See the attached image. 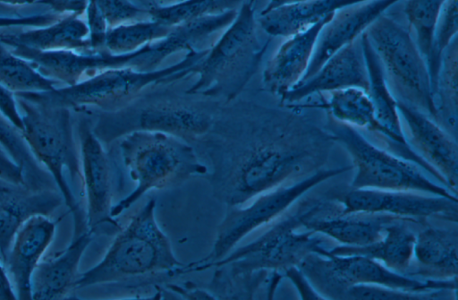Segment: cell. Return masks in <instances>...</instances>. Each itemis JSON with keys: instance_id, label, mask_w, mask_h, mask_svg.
I'll list each match as a JSON object with an SVG mask.
<instances>
[{"instance_id": "cell-1", "label": "cell", "mask_w": 458, "mask_h": 300, "mask_svg": "<svg viewBox=\"0 0 458 300\" xmlns=\"http://www.w3.org/2000/svg\"><path fill=\"white\" fill-rule=\"evenodd\" d=\"M198 141L211 166L213 195L227 207L320 170L335 142L300 109L250 102L218 112Z\"/></svg>"}, {"instance_id": "cell-2", "label": "cell", "mask_w": 458, "mask_h": 300, "mask_svg": "<svg viewBox=\"0 0 458 300\" xmlns=\"http://www.w3.org/2000/svg\"><path fill=\"white\" fill-rule=\"evenodd\" d=\"M329 194V193H328ZM343 210L330 194L299 201L286 216L272 225L255 240L229 252L213 264L215 270L210 289L214 294L250 285L260 270L283 273L298 266L310 253L322 255L328 241L322 234L307 229L297 232L303 223L316 216L332 215Z\"/></svg>"}, {"instance_id": "cell-3", "label": "cell", "mask_w": 458, "mask_h": 300, "mask_svg": "<svg viewBox=\"0 0 458 300\" xmlns=\"http://www.w3.org/2000/svg\"><path fill=\"white\" fill-rule=\"evenodd\" d=\"M208 48L187 50L177 63L155 71L140 72L128 67L106 69L74 85L13 94L33 103L78 112L88 108H97L103 113L114 112L131 103L148 89L197 74Z\"/></svg>"}, {"instance_id": "cell-4", "label": "cell", "mask_w": 458, "mask_h": 300, "mask_svg": "<svg viewBox=\"0 0 458 300\" xmlns=\"http://www.w3.org/2000/svg\"><path fill=\"white\" fill-rule=\"evenodd\" d=\"M155 209L156 200L150 198L118 231L102 260L79 275L74 288L163 273L182 274L184 264L158 227Z\"/></svg>"}, {"instance_id": "cell-5", "label": "cell", "mask_w": 458, "mask_h": 300, "mask_svg": "<svg viewBox=\"0 0 458 300\" xmlns=\"http://www.w3.org/2000/svg\"><path fill=\"white\" fill-rule=\"evenodd\" d=\"M15 97V96H14ZM21 134L36 159L49 172L73 217V237L89 231L86 212L73 187L81 186V159L72 136L71 110L17 98Z\"/></svg>"}, {"instance_id": "cell-6", "label": "cell", "mask_w": 458, "mask_h": 300, "mask_svg": "<svg viewBox=\"0 0 458 300\" xmlns=\"http://www.w3.org/2000/svg\"><path fill=\"white\" fill-rule=\"evenodd\" d=\"M120 155L135 188L112 208L113 218L127 210L151 190L182 183L208 169L185 141L161 132L134 131L120 138Z\"/></svg>"}, {"instance_id": "cell-7", "label": "cell", "mask_w": 458, "mask_h": 300, "mask_svg": "<svg viewBox=\"0 0 458 300\" xmlns=\"http://www.w3.org/2000/svg\"><path fill=\"white\" fill-rule=\"evenodd\" d=\"M256 0L244 1L233 22L208 48L186 94L233 100L257 72L270 39L262 43L255 21Z\"/></svg>"}, {"instance_id": "cell-8", "label": "cell", "mask_w": 458, "mask_h": 300, "mask_svg": "<svg viewBox=\"0 0 458 300\" xmlns=\"http://www.w3.org/2000/svg\"><path fill=\"white\" fill-rule=\"evenodd\" d=\"M218 107L216 103L178 95L140 96L120 110L101 113L93 132L109 143L134 131L161 132L186 142L198 141L211 129Z\"/></svg>"}, {"instance_id": "cell-9", "label": "cell", "mask_w": 458, "mask_h": 300, "mask_svg": "<svg viewBox=\"0 0 458 300\" xmlns=\"http://www.w3.org/2000/svg\"><path fill=\"white\" fill-rule=\"evenodd\" d=\"M396 99L437 120L427 63L410 31L382 13L365 30Z\"/></svg>"}, {"instance_id": "cell-10", "label": "cell", "mask_w": 458, "mask_h": 300, "mask_svg": "<svg viewBox=\"0 0 458 300\" xmlns=\"http://www.w3.org/2000/svg\"><path fill=\"white\" fill-rule=\"evenodd\" d=\"M298 268L323 299H344L347 289L356 284L420 293L437 290L456 292L457 288V278L437 279L411 276L392 270L362 255L310 253Z\"/></svg>"}, {"instance_id": "cell-11", "label": "cell", "mask_w": 458, "mask_h": 300, "mask_svg": "<svg viewBox=\"0 0 458 300\" xmlns=\"http://www.w3.org/2000/svg\"><path fill=\"white\" fill-rule=\"evenodd\" d=\"M327 130L350 154L356 172L352 189L418 191L455 199V194L429 180L419 166L378 148L356 128L327 116Z\"/></svg>"}, {"instance_id": "cell-12", "label": "cell", "mask_w": 458, "mask_h": 300, "mask_svg": "<svg viewBox=\"0 0 458 300\" xmlns=\"http://www.w3.org/2000/svg\"><path fill=\"white\" fill-rule=\"evenodd\" d=\"M352 166L320 169L296 182L286 184L259 194L244 205L229 206L219 224L210 253L183 266L182 273L206 270L224 258L247 235L279 218L307 191L327 178L348 170Z\"/></svg>"}, {"instance_id": "cell-13", "label": "cell", "mask_w": 458, "mask_h": 300, "mask_svg": "<svg viewBox=\"0 0 458 300\" xmlns=\"http://www.w3.org/2000/svg\"><path fill=\"white\" fill-rule=\"evenodd\" d=\"M81 149L82 190L87 199L86 222L92 234L98 230L120 231L121 226L112 217L114 196V170L109 154L93 132L91 121L81 117L78 122Z\"/></svg>"}, {"instance_id": "cell-14", "label": "cell", "mask_w": 458, "mask_h": 300, "mask_svg": "<svg viewBox=\"0 0 458 300\" xmlns=\"http://www.w3.org/2000/svg\"><path fill=\"white\" fill-rule=\"evenodd\" d=\"M343 206L341 213L381 212L399 217L426 219L437 218L457 222L458 200L445 196H425L410 191L352 189L329 193Z\"/></svg>"}, {"instance_id": "cell-15", "label": "cell", "mask_w": 458, "mask_h": 300, "mask_svg": "<svg viewBox=\"0 0 458 300\" xmlns=\"http://www.w3.org/2000/svg\"><path fill=\"white\" fill-rule=\"evenodd\" d=\"M397 110L410 147L441 175L446 186L456 194L458 149L455 139L436 121L411 106L397 101Z\"/></svg>"}, {"instance_id": "cell-16", "label": "cell", "mask_w": 458, "mask_h": 300, "mask_svg": "<svg viewBox=\"0 0 458 300\" xmlns=\"http://www.w3.org/2000/svg\"><path fill=\"white\" fill-rule=\"evenodd\" d=\"M327 99H321L311 105H294L295 107H318L327 112L334 120L351 125L358 130H367L380 136L393 154L409 160L425 171L434 174V168L420 157L411 147L401 144L377 119L373 104L368 93L362 89L349 87L328 92Z\"/></svg>"}, {"instance_id": "cell-17", "label": "cell", "mask_w": 458, "mask_h": 300, "mask_svg": "<svg viewBox=\"0 0 458 300\" xmlns=\"http://www.w3.org/2000/svg\"><path fill=\"white\" fill-rule=\"evenodd\" d=\"M56 223L47 216L35 215L17 231L3 262L17 299H32L31 276L54 239Z\"/></svg>"}, {"instance_id": "cell-18", "label": "cell", "mask_w": 458, "mask_h": 300, "mask_svg": "<svg viewBox=\"0 0 458 300\" xmlns=\"http://www.w3.org/2000/svg\"><path fill=\"white\" fill-rule=\"evenodd\" d=\"M399 1L368 0L335 11L318 35L313 56L301 81L315 74L328 58L344 46L354 42L379 15Z\"/></svg>"}, {"instance_id": "cell-19", "label": "cell", "mask_w": 458, "mask_h": 300, "mask_svg": "<svg viewBox=\"0 0 458 300\" xmlns=\"http://www.w3.org/2000/svg\"><path fill=\"white\" fill-rule=\"evenodd\" d=\"M64 202L58 189H32L0 178V255L5 260L13 238L30 217H49Z\"/></svg>"}, {"instance_id": "cell-20", "label": "cell", "mask_w": 458, "mask_h": 300, "mask_svg": "<svg viewBox=\"0 0 458 300\" xmlns=\"http://www.w3.org/2000/svg\"><path fill=\"white\" fill-rule=\"evenodd\" d=\"M334 13L310 28L287 37L278 47L263 71L262 82L267 91L282 97L302 80L313 56L318 35Z\"/></svg>"}, {"instance_id": "cell-21", "label": "cell", "mask_w": 458, "mask_h": 300, "mask_svg": "<svg viewBox=\"0 0 458 300\" xmlns=\"http://www.w3.org/2000/svg\"><path fill=\"white\" fill-rule=\"evenodd\" d=\"M356 87L366 92L369 79L361 49L355 41L335 53L320 69L310 78L300 81L280 97L283 105L293 104L313 94Z\"/></svg>"}, {"instance_id": "cell-22", "label": "cell", "mask_w": 458, "mask_h": 300, "mask_svg": "<svg viewBox=\"0 0 458 300\" xmlns=\"http://www.w3.org/2000/svg\"><path fill=\"white\" fill-rule=\"evenodd\" d=\"M426 219L400 217L390 224L378 241L362 246L335 245L322 255H362L374 259L386 268L407 274L411 267L413 246L417 231L414 227L423 226Z\"/></svg>"}, {"instance_id": "cell-23", "label": "cell", "mask_w": 458, "mask_h": 300, "mask_svg": "<svg viewBox=\"0 0 458 300\" xmlns=\"http://www.w3.org/2000/svg\"><path fill=\"white\" fill-rule=\"evenodd\" d=\"M92 236L86 231L73 237L64 250L38 263L30 283L33 300L64 299L75 289L79 263Z\"/></svg>"}, {"instance_id": "cell-24", "label": "cell", "mask_w": 458, "mask_h": 300, "mask_svg": "<svg viewBox=\"0 0 458 300\" xmlns=\"http://www.w3.org/2000/svg\"><path fill=\"white\" fill-rule=\"evenodd\" d=\"M400 217L381 212L355 211L316 216L302 227L344 245L362 246L378 241L387 227Z\"/></svg>"}, {"instance_id": "cell-25", "label": "cell", "mask_w": 458, "mask_h": 300, "mask_svg": "<svg viewBox=\"0 0 458 300\" xmlns=\"http://www.w3.org/2000/svg\"><path fill=\"white\" fill-rule=\"evenodd\" d=\"M456 229H445L425 224L416 234L413 258L417 267L411 269L408 275L448 279L457 278Z\"/></svg>"}, {"instance_id": "cell-26", "label": "cell", "mask_w": 458, "mask_h": 300, "mask_svg": "<svg viewBox=\"0 0 458 300\" xmlns=\"http://www.w3.org/2000/svg\"><path fill=\"white\" fill-rule=\"evenodd\" d=\"M0 42L6 47L21 45L41 51L94 52L89 26L76 14H67L50 25L31 30L16 33L0 31Z\"/></svg>"}, {"instance_id": "cell-27", "label": "cell", "mask_w": 458, "mask_h": 300, "mask_svg": "<svg viewBox=\"0 0 458 300\" xmlns=\"http://www.w3.org/2000/svg\"><path fill=\"white\" fill-rule=\"evenodd\" d=\"M368 0H304L278 6L258 21L270 37H289L302 31L335 11Z\"/></svg>"}, {"instance_id": "cell-28", "label": "cell", "mask_w": 458, "mask_h": 300, "mask_svg": "<svg viewBox=\"0 0 458 300\" xmlns=\"http://www.w3.org/2000/svg\"><path fill=\"white\" fill-rule=\"evenodd\" d=\"M360 47L369 79L368 95L373 104L377 121L403 145L409 146L397 110V100L386 82L380 61L367 34L360 36Z\"/></svg>"}, {"instance_id": "cell-29", "label": "cell", "mask_w": 458, "mask_h": 300, "mask_svg": "<svg viewBox=\"0 0 458 300\" xmlns=\"http://www.w3.org/2000/svg\"><path fill=\"white\" fill-rule=\"evenodd\" d=\"M86 13L94 52L106 49L107 29L152 20L149 10L132 0H89Z\"/></svg>"}, {"instance_id": "cell-30", "label": "cell", "mask_w": 458, "mask_h": 300, "mask_svg": "<svg viewBox=\"0 0 458 300\" xmlns=\"http://www.w3.org/2000/svg\"><path fill=\"white\" fill-rule=\"evenodd\" d=\"M457 37L444 50L434 93L436 122L455 138L457 132Z\"/></svg>"}, {"instance_id": "cell-31", "label": "cell", "mask_w": 458, "mask_h": 300, "mask_svg": "<svg viewBox=\"0 0 458 300\" xmlns=\"http://www.w3.org/2000/svg\"><path fill=\"white\" fill-rule=\"evenodd\" d=\"M0 144L21 167L32 189H57L49 172L36 159L21 131L0 114Z\"/></svg>"}, {"instance_id": "cell-32", "label": "cell", "mask_w": 458, "mask_h": 300, "mask_svg": "<svg viewBox=\"0 0 458 300\" xmlns=\"http://www.w3.org/2000/svg\"><path fill=\"white\" fill-rule=\"evenodd\" d=\"M0 84L13 93L47 91L62 85L43 76L30 62L13 54L1 42Z\"/></svg>"}, {"instance_id": "cell-33", "label": "cell", "mask_w": 458, "mask_h": 300, "mask_svg": "<svg viewBox=\"0 0 458 300\" xmlns=\"http://www.w3.org/2000/svg\"><path fill=\"white\" fill-rule=\"evenodd\" d=\"M174 26L155 20L119 25L107 29L105 48L113 55H124L165 38Z\"/></svg>"}, {"instance_id": "cell-34", "label": "cell", "mask_w": 458, "mask_h": 300, "mask_svg": "<svg viewBox=\"0 0 458 300\" xmlns=\"http://www.w3.org/2000/svg\"><path fill=\"white\" fill-rule=\"evenodd\" d=\"M445 0H407L403 12L416 35V45L428 65L433 56L434 36Z\"/></svg>"}, {"instance_id": "cell-35", "label": "cell", "mask_w": 458, "mask_h": 300, "mask_svg": "<svg viewBox=\"0 0 458 300\" xmlns=\"http://www.w3.org/2000/svg\"><path fill=\"white\" fill-rule=\"evenodd\" d=\"M244 0H185L180 4L149 10L152 20L174 26L195 19L238 10Z\"/></svg>"}, {"instance_id": "cell-36", "label": "cell", "mask_w": 458, "mask_h": 300, "mask_svg": "<svg viewBox=\"0 0 458 300\" xmlns=\"http://www.w3.org/2000/svg\"><path fill=\"white\" fill-rule=\"evenodd\" d=\"M451 290H437L432 292H410L393 289L377 285L356 284L351 286L344 299H388V300H421V299H446Z\"/></svg>"}, {"instance_id": "cell-37", "label": "cell", "mask_w": 458, "mask_h": 300, "mask_svg": "<svg viewBox=\"0 0 458 300\" xmlns=\"http://www.w3.org/2000/svg\"><path fill=\"white\" fill-rule=\"evenodd\" d=\"M62 16L58 13H38L21 17H7L0 16V28L13 27V26H32V27H44L50 25Z\"/></svg>"}, {"instance_id": "cell-38", "label": "cell", "mask_w": 458, "mask_h": 300, "mask_svg": "<svg viewBox=\"0 0 458 300\" xmlns=\"http://www.w3.org/2000/svg\"><path fill=\"white\" fill-rule=\"evenodd\" d=\"M0 114L21 133L23 128L21 113L14 94L0 84Z\"/></svg>"}, {"instance_id": "cell-39", "label": "cell", "mask_w": 458, "mask_h": 300, "mask_svg": "<svg viewBox=\"0 0 458 300\" xmlns=\"http://www.w3.org/2000/svg\"><path fill=\"white\" fill-rule=\"evenodd\" d=\"M0 178L26 185L21 167L0 144Z\"/></svg>"}, {"instance_id": "cell-40", "label": "cell", "mask_w": 458, "mask_h": 300, "mask_svg": "<svg viewBox=\"0 0 458 300\" xmlns=\"http://www.w3.org/2000/svg\"><path fill=\"white\" fill-rule=\"evenodd\" d=\"M38 4L49 5L58 14H76L81 16L87 9L89 0H38Z\"/></svg>"}, {"instance_id": "cell-41", "label": "cell", "mask_w": 458, "mask_h": 300, "mask_svg": "<svg viewBox=\"0 0 458 300\" xmlns=\"http://www.w3.org/2000/svg\"><path fill=\"white\" fill-rule=\"evenodd\" d=\"M16 296L8 275L0 264V300H15Z\"/></svg>"}, {"instance_id": "cell-42", "label": "cell", "mask_w": 458, "mask_h": 300, "mask_svg": "<svg viewBox=\"0 0 458 300\" xmlns=\"http://www.w3.org/2000/svg\"><path fill=\"white\" fill-rule=\"evenodd\" d=\"M138 5L148 10L163 8L180 4L185 0H132Z\"/></svg>"}, {"instance_id": "cell-43", "label": "cell", "mask_w": 458, "mask_h": 300, "mask_svg": "<svg viewBox=\"0 0 458 300\" xmlns=\"http://www.w3.org/2000/svg\"><path fill=\"white\" fill-rule=\"evenodd\" d=\"M300 1H304V0H268L266 6L260 12L259 15L264 14L278 6L289 4H293V3H297Z\"/></svg>"}, {"instance_id": "cell-44", "label": "cell", "mask_w": 458, "mask_h": 300, "mask_svg": "<svg viewBox=\"0 0 458 300\" xmlns=\"http://www.w3.org/2000/svg\"><path fill=\"white\" fill-rule=\"evenodd\" d=\"M38 0H0V3L10 5H24L37 3Z\"/></svg>"}, {"instance_id": "cell-45", "label": "cell", "mask_w": 458, "mask_h": 300, "mask_svg": "<svg viewBox=\"0 0 458 300\" xmlns=\"http://www.w3.org/2000/svg\"><path fill=\"white\" fill-rule=\"evenodd\" d=\"M257 273H258V275H259V279H260V280H261V281H260V285H261V283H262V279H261V277H260L259 273V272H257ZM260 285H259V286H260ZM258 288H259V287H258ZM255 292H256V291H255ZM255 292H254V293H255ZM254 293H253V294H254ZM253 294H252V295H253ZM252 295H250V296H247V297H240V298H250V297L252 296Z\"/></svg>"}]
</instances>
